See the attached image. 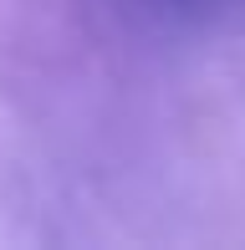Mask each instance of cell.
Instances as JSON below:
<instances>
[]
</instances>
